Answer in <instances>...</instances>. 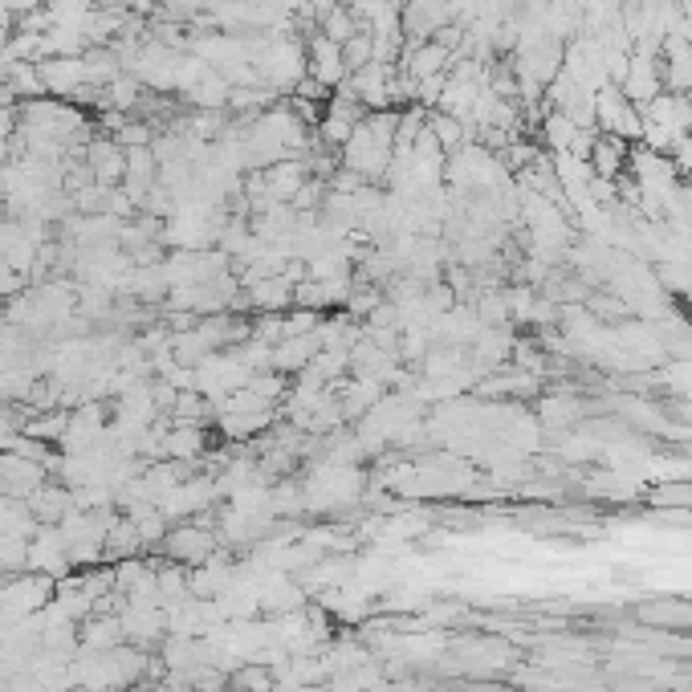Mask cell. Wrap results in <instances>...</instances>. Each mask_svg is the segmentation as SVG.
Here are the masks:
<instances>
[{
    "label": "cell",
    "mask_w": 692,
    "mask_h": 692,
    "mask_svg": "<svg viewBox=\"0 0 692 692\" xmlns=\"http://www.w3.org/2000/svg\"><path fill=\"white\" fill-rule=\"evenodd\" d=\"M213 550L216 538L200 526H184L176 534H167V554L179 558V562H204V558H213Z\"/></svg>",
    "instance_id": "6da1fadb"
}]
</instances>
